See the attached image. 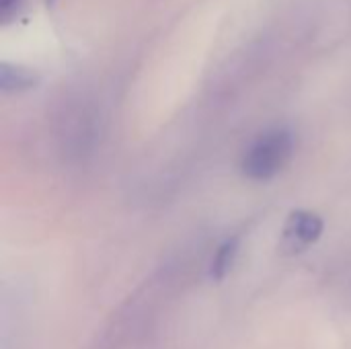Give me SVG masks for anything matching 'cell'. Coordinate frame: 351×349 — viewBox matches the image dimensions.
<instances>
[{
	"label": "cell",
	"mask_w": 351,
	"mask_h": 349,
	"mask_svg": "<svg viewBox=\"0 0 351 349\" xmlns=\"http://www.w3.org/2000/svg\"><path fill=\"white\" fill-rule=\"evenodd\" d=\"M294 154V134L288 128H269L261 132L243 158V175L251 181L274 179Z\"/></svg>",
	"instance_id": "1"
},
{
	"label": "cell",
	"mask_w": 351,
	"mask_h": 349,
	"mask_svg": "<svg viewBox=\"0 0 351 349\" xmlns=\"http://www.w3.org/2000/svg\"><path fill=\"white\" fill-rule=\"evenodd\" d=\"M325 230V222L319 214L308 210H296L288 216L284 226V247L292 253L315 245Z\"/></svg>",
	"instance_id": "2"
},
{
	"label": "cell",
	"mask_w": 351,
	"mask_h": 349,
	"mask_svg": "<svg viewBox=\"0 0 351 349\" xmlns=\"http://www.w3.org/2000/svg\"><path fill=\"white\" fill-rule=\"evenodd\" d=\"M241 253V237H228L220 247L216 249L212 263H210V278L216 282H222L234 267Z\"/></svg>",
	"instance_id": "3"
},
{
	"label": "cell",
	"mask_w": 351,
	"mask_h": 349,
	"mask_svg": "<svg viewBox=\"0 0 351 349\" xmlns=\"http://www.w3.org/2000/svg\"><path fill=\"white\" fill-rule=\"evenodd\" d=\"M39 82V76L25 68V66H12L2 62L0 66V88L2 93H23L33 88Z\"/></svg>",
	"instance_id": "4"
},
{
	"label": "cell",
	"mask_w": 351,
	"mask_h": 349,
	"mask_svg": "<svg viewBox=\"0 0 351 349\" xmlns=\"http://www.w3.org/2000/svg\"><path fill=\"white\" fill-rule=\"evenodd\" d=\"M19 4H21V0H0V21L8 23L10 16H14Z\"/></svg>",
	"instance_id": "5"
},
{
	"label": "cell",
	"mask_w": 351,
	"mask_h": 349,
	"mask_svg": "<svg viewBox=\"0 0 351 349\" xmlns=\"http://www.w3.org/2000/svg\"><path fill=\"white\" fill-rule=\"evenodd\" d=\"M45 4H47V6H53V4H56V0H45Z\"/></svg>",
	"instance_id": "6"
}]
</instances>
